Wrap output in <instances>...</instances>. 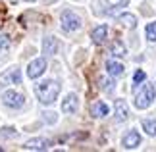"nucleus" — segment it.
Instances as JSON below:
<instances>
[{"instance_id":"f257e3e1","label":"nucleus","mask_w":156,"mask_h":152,"mask_svg":"<svg viewBox=\"0 0 156 152\" xmlns=\"http://www.w3.org/2000/svg\"><path fill=\"white\" fill-rule=\"evenodd\" d=\"M35 94H37V98L43 102V104H52L60 94V85H58V81H54V79L41 81V83H37V87H35Z\"/></svg>"},{"instance_id":"f03ea898","label":"nucleus","mask_w":156,"mask_h":152,"mask_svg":"<svg viewBox=\"0 0 156 152\" xmlns=\"http://www.w3.org/2000/svg\"><path fill=\"white\" fill-rule=\"evenodd\" d=\"M154 96H156L154 87L151 83H145L143 89L135 94V108H139V110H147V108H151L152 102H154Z\"/></svg>"},{"instance_id":"7ed1b4c3","label":"nucleus","mask_w":156,"mask_h":152,"mask_svg":"<svg viewBox=\"0 0 156 152\" xmlns=\"http://www.w3.org/2000/svg\"><path fill=\"white\" fill-rule=\"evenodd\" d=\"M60 21H62V29L64 31H77V29L81 27V17L75 14V12H71V10H66L62 12V17H60Z\"/></svg>"},{"instance_id":"20e7f679","label":"nucleus","mask_w":156,"mask_h":152,"mask_svg":"<svg viewBox=\"0 0 156 152\" xmlns=\"http://www.w3.org/2000/svg\"><path fill=\"white\" fill-rule=\"evenodd\" d=\"M2 102L8 108H21L25 104V96L21 93H16V90H6L2 94Z\"/></svg>"},{"instance_id":"39448f33","label":"nucleus","mask_w":156,"mask_h":152,"mask_svg":"<svg viewBox=\"0 0 156 152\" xmlns=\"http://www.w3.org/2000/svg\"><path fill=\"white\" fill-rule=\"evenodd\" d=\"M21 83V71L17 68H12L8 71H4L0 75V87H6V85H20Z\"/></svg>"},{"instance_id":"423d86ee","label":"nucleus","mask_w":156,"mask_h":152,"mask_svg":"<svg viewBox=\"0 0 156 152\" xmlns=\"http://www.w3.org/2000/svg\"><path fill=\"white\" fill-rule=\"evenodd\" d=\"M44 69H46V60L44 58H37L27 65V75L31 79H37V77H41L44 73Z\"/></svg>"},{"instance_id":"0eeeda50","label":"nucleus","mask_w":156,"mask_h":152,"mask_svg":"<svg viewBox=\"0 0 156 152\" xmlns=\"http://www.w3.org/2000/svg\"><path fill=\"white\" fill-rule=\"evenodd\" d=\"M77 108H79V98H77L75 93H69V94L62 100V112H64V114H75Z\"/></svg>"},{"instance_id":"6e6552de","label":"nucleus","mask_w":156,"mask_h":152,"mask_svg":"<svg viewBox=\"0 0 156 152\" xmlns=\"http://www.w3.org/2000/svg\"><path fill=\"white\" fill-rule=\"evenodd\" d=\"M139 144H141V135H139V133H137L135 129H131L127 135L122 139V147H123V148H127V150L137 148Z\"/></svg>"},{"instance_id":"1a4fd4ad","label":"nucleus","mask_w":156,"mask_h":152,"mask_svg":"<svg viewBox=\"0 0 156 152\" xmlns=\"http://www.w3.org/2000/svg\"><path fill=\"white\" fill-rule=\"evenodd\" d=\"M114 110H116V119L118 121H125L129 118V108H127V102L125 100H116V104H114Z\"/></svg>"},{"instance_id":"9d476101","label":"nucleus","mask_w":156,"mask_h":152,"mask_svg":"<svg viewBox=\"0 0 156 152\" xmlns=\"http://www.w3.org/2000/svg\"><path fill=\"white\" fill-rule=\"evenodd\" d=\"M48 147H50V141H46V139H31V141L23 144L25 150H46Z\"/></svg>"},{"instance_id":"9b49d317","label":"nucleus","mask_w":156,"mask_h":152,"mask_svg":"<svg viewBox=\"0 0 156 152\" xmlns=\"http://www.w3.org/2000/svg\"><path fill=\"white\" fill-rule=\"evenodd\" d=\"M106 37H108V27L106 25H98L91 31V39H93L94 44H102L106 41Z\"/></svg>"},{"instance_id":"f8f14e48","label":"nucleus","mask_w":156,"mask_h":152,"mask_svg":"<svg viewBox=\"0 0 156 152\" xmlns=\"http://www.w3.org/2000/svg\"><path fill=\"white\" fill-rule=\"evenodd\" d=\"M56 50H58V39L56 37H46L43 41V52L46 56H54Z\"/></svg>"},{"instance_id":"ddd939ff","label":"nucleus","mask_w":156,"mask_h":152,"mask_svg":"<svg viewBox=\"0 0 156 152\" xmlns=\"http://www.w3.org/2000/svg\"><path fill=\"white\" fill-rule=\"evenodd\" d=\"M106 69H108V73H110L112 77H119V75H123V71H125V68L119 62H116V60H108Z\"/></svg>"},{"instance_id":"4468645a","label":"nucleus","mask_w":156,"mask_h":152,"mask_svg":"<svg viewBox=\"0 0 156 152\" xmlns=\"http://www.w3.org/2000/svg\"><path fill=\"white\" fill-rule=\"evenodd\" d=\"M108 106L104 104L102 100H98V102H94V104L91 106V114L94 115V118H104V115H108Z\"/></svg>"},{"instance_id":"2eb2a0df","label":"nucleus","mask_w":156,"mask_h":152,"mask_svg":"<svg viewBox=\"0 0 156 152\" xmlns=\"http://www.w3.org/2000/svg\"><path fill=\"white\" fill-rule=\"evenodd\" d=\"M118 21L119 23H123L125 27H129V29H133L137 25V17L133 14H122V16H118Z\"/></svg>"},{"instance_id":"dca6fc26","label":"nucleus","mask_w":156,"mask_h":152,"mask_svg":"<svg viewBox=\"0 0 156 152\" xmlns=\"http://www.w3.org/2000/svg\"><path fill=\"white\" fill-rule=\"evenodd\" d=\"M141 125L148 137H156V119H143Z\"/></svg>"},{"instance_id":"f3484780","label":"nucleus","mask_w":156,"mask_h":152,"mask_svg":"<svg viewBox=\"0 0 156 152\" xmlns=\"http://www.w3.org/2000/svg\"><path fill=\"white\" fill-rule=\"evenodd\" d=\"M145 37H147V41L156 42V21L147 23V27H145Z\"/></svg>"},{"instance_id":"a211bd4d","label":"nucleus","mask_w":156,"mask_h":152,"mask_svg":"<svg viewBox=\"0 0 156 152\" xmlns=\"http://www.w3.org/2000/svg\"><path fill=\"white\" fill-rule=\"evenodd\" d=\"M112 54L116 58H123L125 54H127V50H125V46L119 41H116V42H112Z\"/></svg>"},{"instance_id":"6ab92c4d","label":"nucleus","mask_w":156,"mask_h":152,"mask_svg":"<svg viewBox=\"0 0 156 152\" xmlns=\"http://www.w3.org/2000/svg\"><path fill=\"white\" fill-rule=\"evenodd\" d=\"M108 8H125L129 4V0H102Z\"/></svg>"},{"instance_id":"aec40b11","label":"nucleus","mask_w":156,"mask_h":152,"mask_svg":"<svg viewBox=\"0 0 156 152\" xmlns=\"http://www.w3.org/2000/svg\"><path fill=\"white\" fill-rule=\"evenodd\" d=\"M147 79V73L143 69H137L135 71V75H133V85H139V83H143Z\"/></svg>"},{"instance_id":"412c9836","label":"nucleus","mask_w":156,"mask_h":152,"mask_svg":"<svg viewBox=\"0 0 156 152\" xmlns=\"http://www.w3.org/2000/svg\"><path fill=\"white\" fill-rule=\"evenodd\" d=\"M0 135L2 137H16V131L12 127H4V129H0Z\"/></svg>"},{"instance_id":"4be33fe9","label":"nucleus","mask_w":156,"mask_h":152,"mask_svg":"<svg viewBox=\"0 0 156 152\" xmlns=\"http://www.w3.org/2000/svg\"><path fill=\"white\" fill-rule=\"evenodd\" d=\"M100 87H102V90H112V81L110 79H100Z\"/></svg>"},{"instance_id":"5701e85b","label":"nucleus","mask_w":156,"mask_h":152,"mask_svg":"<svg viewBox=\"0 0 156 152\" xmlns=\"http://www.w3.org/2000/svg\"><path fill=\"white\" fill-rule=\"evenodd\" d=\"M10 46V42H8V39L6 37H0V50H6V48Z\"/></svg>"},{"instance_id":"b1692460","label":"nucleus","mask_w":156,"mask_h":152,"mask_svg":"<svg viewBox=\"0 0 156 152\" xmlns=\"http://www.w3.org/2000/svg\"><path fill=\"white\" fill-rule=\"evenodd\" d=\"M27 2H33V0H27Z\"/></svg>"}]
</instances>
